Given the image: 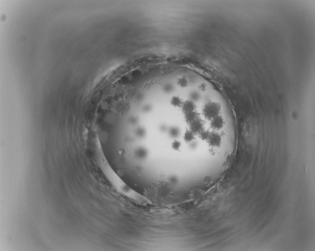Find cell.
I'll return each mask as SVG.
<instances>
[{
    "label": "cell",
    "instance_id": "cell-1",
    "mask_svg": "<svg viewBox=\"0 0 315 251\" xmlns=\"http://www.w3.org/2000/svg\"><path fill=\"white\" fill-rule=\"evenodd\" d=\"M174 109L141 118L117 119V132L122 145L148 142L157 157H170L180 152L181 144L173 133L178 132L191 139L209 137L220 138L228 128V122L218 110L196 112L187 102L177 109L178 98L173 97ZM154 153V154H155ZM168 157V156H167Z\"/></svg>",
    "mask_w": 315,
    "mask_h": 251
}]
</instances>
